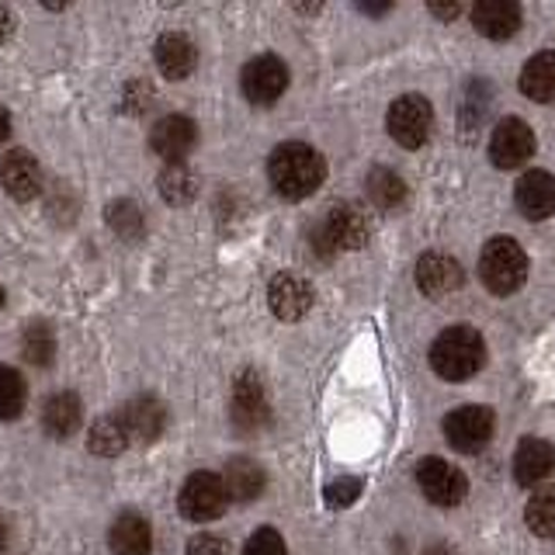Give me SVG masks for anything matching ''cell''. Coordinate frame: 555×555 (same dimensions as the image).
I'll use <instances>...</instances> for the list:
<instances>
[{"label":"cell","mask_w":555,"mask_h":555,"mask_svg":"<svg viewBox=\"0 0 555 555\" xmlns=\"http://www.w3.org/2000/svg\"><path fill=\"white\" fill-rule=\"evenodd\" d=\"M268 178L274 191L288 202H302L326 178V160L320 150L306 143H282L268 160Z\"/></svg>","instance_id":"cell-1"},{"label":"cell","mask_w":555,"mask_h":555,"mask_svg":"<svg viewBox=\"0 0 555 555\" xmlns=\"http://www.w3.org/2000/svg\"><path fill=\"white\" fill-rule=\"evenodd\" d=\"M486 361V344L473 326H448L438 340L430 344V369L444 382L473 378Z\"/></svg>","instance_id":"cell-2"},{"label":"cell","mask_w":555,"mask_h":555,"mask_svg":"<svg viewBox=\"0 0 555 555\" xmlns=\"http://www.w3.org/2000/svg\"><path fill=\"white\" fill-rule=\"evenodd\" d=\"M479 278L493 295H511L528 278V254L514 236H496L479 254Z\"/></svg>","instance_id":"cell-3"},{"label":"cell","mask_w":555,"mask_h":555,"mask_svg":"<svg viewBox=\"0 0 555 555\" xmlns=\"http://www.w3.org/2000/svg\"><path fill=\"white\" fill-rule=\"evenodd\" d=\"M369 243V219L354 205H334L312 230V247L320 254H340V250H361Z\"/></svg>","instance_id":"cell-4"},{"label":"cell","mask_w":555,"mask_h":555,"mask_svg":"<svg viewBox=\"0 0 555 555\" xmlns=\"http://www.w3.org/2000/svg\"><path fill=\"white\" fill-rule=\"evenodd\" d=\"M178 507L188 520H195V525H208V520H216L225 514L230 507V496H225V486H222V476L216 473H191L181 486V496H178Z\"/></svg>","instance_id":"cell-5"},{"label":"cell","mask_w":555,"mask_h":555,"mask_svg":"<svg viewBox=\"0 0 555 555\" xmlns=\"http://www.w3.org/2000/svg\"><path fill=\"white\" fill-rule=\"evenodd\" d=\"M386 126H389V135H392L403 150L424 146V143H427V135H430V129H434V108H430V101L421 98V94H403V98H396V101H392V108H389Z\"/></svg>","instance_id":"cell-6"},{"label":"cell","mask_w":555,"mask_h":555,"mask_svg":"<svg viewBox=\"0 0 555 555\" xmlns=\"http://www.w3.org/2000/svg\"><path fill=\"white\" fill-rule=\"evenodd\" d=\"M416 482H421L424 496L430 503H438V507H459L468 493L462 468H455L444 459H424L416 465Z\"/></svg>","instance_id":"cell-7"},{"label":"cell","mask_w":555,"mask_h":555,"mask_svg":"<svg viewBox=\"0 0 555 555\" xmlns=\"http://www.w3.org/2000/svg\"><path fill=\"white\" fill-rule=\"evenodd\" d=\"M285 87H288V66L278 60V56H257L250 60L247 66H243V74H240V91L247 101L254 104H271L285 94Z\"/></svg>","instance_id":"cell-8"},{"label":"cell","mask_w":555,"mask_h":555,"mask_svg":"<svg viewBox=\"0 0 555 555\" xmlns=\"http://www.w3.org/2000/svg\"><path fill=\"white\" fill-rule=\"evenodd\" d=\"M493 424L490 406H459L444 416V438L455 451H479L493 438Z\"/></svg>","instance_id":"cell-9"},{"label":"cell","mask_w":555,"mask_h":555,"mask_svg":"<svg viewBox=\"0 0 555 555\" xmlns=\"http://www.w3.org/2000/svg\"><path fill=\"white\" fill-rule=\"evenodd\" d=\"M534 153V132L528 121L520 118H503L500 126L493 129L490 139V160L500 170H514V167H525Z\"/></svg>","instance_id":"cell-10"},{"label":"cell","mask_w":555,"mask_h":555,"mask_svg":"<svg viewBox=\"0 0 555 555\" xmlns=\"http://www.w3.org/2000/svg\"><path fill=\"white\" fill-rule=\"evenodd\" d=\"M198 143V126L188 115H164L150 132V146L167 164H184V156Z\"/></svg>","instance_id":"cell-11"},{"label":"cell","mask_w":555,"mask_h":555,"mask_svg":"<svg viewBox=\"0 0 555 555\" xmlns=\"http://www.w3.org/2000/svg\"><path fill=\"white\" fill-rule=\"evenodd\" d=\"M268 302H271V312H274L278 320L295 323V320H302L306 312L312 309V285L306 282V278H299V274L282 271V274L271 278Z\"/></svg>","instance_id":"cell-12"},{"label":"cell","mask_w":555,"mask_h":555,"mask_svg":"<svg viewBox=\"0 0 555 555\" xmlns=\"http://www.w3.org/2000/svg\"><path fill=\"white\" fill-rule=\"evenodd\" d=\"M118 416H121V427H126V434H129V441H139V444L156 441L167 427V410H164L160 399H153V396L129 399Z\"/></svg>","instance_id":"cell-13"},{"label":"cell","mask_w":555,"mask_h":555,"mask_svg":"<svg viewBox=\"0 0 555 555\" xmlns=\"http://www.w3.org/2000/svg\"><path fill=\"white\" fill-rule=\"evenodd\" d=\"M268 392L254 372H243L233 389V421L243 434H254L268 424Z\"/></svg>","instance_id":"cell-14"},{"label":"cell","mask_w":555,"mask_h":555,"mask_svg":"<svg viewBox=\"0 0 555 555\" xmlns=\"http://www.w3.org/2000/svg\"><path fill=\"white\" fill-rule=\"evenodd\" d=\"M0 184L11 198L28 202L42 191V167L31 153L25 150H11L4 160H0Z\"/></svg>","instance_id":"cell-15"},{"label":"cell","mask_w":555,"mask_h":555,"mask_svg":"<svg viewBox=\"0 0 555 555\" xmlns=\"http://www.w3.org/2000/svg\"><path fill=\"white\" fill-rule=\"evenodd\" d=\"M517 212L525 219H548L555 212V178L545 170H528L520 173V181L514 188Z\"/></svg>","instance_id":"cell-16"},{"label":"cell","mask_w":555,"mask_h":555,"mask_svg":"<svg viewBox=\"0 0 555 555\" xmlns=\"http://www.w3.org/2000/svg\"><path fill=\"white\" fill-rule=\"evenodd\" d=\"M153 56H156V66H160V74L167 80H184V77L195 74V66H198V49L181 31L160 35L153 46Z\"/></svg>","instance_id":"cell-17"},{"label":"cell","mask_w":555,"mask_h":555,"mask_svg":"<svg viewBox=\"0 0 555 555\" xmlns=\"http://www.w3.org/2000/svg\"><path fill=\"white\" fill-rule=\"evenodd\" d=\"M462 264L455 257H448V254H438V250H430L424 254L421 260H416V285H421L424 295H448V292H455L462 285Z\"/></svg>","instance_id":"cell-18"},{"label":"cell","mask_w":555,"mask_h":555,"mask_svg":"<svg viewBox=\"0 0 555 555\" xmlns=\"http://www.w3.org/2000/svg\"><path fill=\"white\" fill-rule=\"evenodd\" d=\"M555 473V448L545 438H525L514 455V476L520 486H534Z\"/></svg>","instance_id":"cell-19"},{"label":"cell","mask_w":555,"mask_h":555,"mask_svg":"<svg viewBox=\"0 0 555 555\" xmlns=\"http://www.w3.org/2000/svg\"><path fill=\"white\" fill-rule=\"evenodd\" d=\"M108 548L112 555H150L153 552V528L143 514H121L112 534H108Z\"/></svg>","instance_id":"cell-20"},{"label":"cell","mask_w":555,"mask_h":555,"mask_svg":"<svg viewBox=\"0 0 555 555\" xmlns=\"http://www.w3.org/2000/svg\"><path fill=\"white\" fill-rule=\"evenodd\" d=\"M473 25L486 39H511L520 28V8L511 4V0H482V4L473 8Z\"/></svg>","instance_id":"cell-21"},{"label":"cell","mask_w":555,"mask_h":555,"mask_svg":"<svg viewBox=\"0 0 555 555\" xmlns=\"http://www.w3.org/2000/svg\"><path fill=\"white\" fill-rule=\"evenodd\" d=\"M222 486H225V496L236 500V503H254L260 493H264L268 476L254 459H233L225 465L222 473Z\"/></svg>","instance_id":"cell-22"},{"label":"cell","mask_w":555,"mask_h":555,"mask_svg":"<svg viewBox=\"0 0 555 555\" xmlns=\"http://www.w3.org/2000/svg\"><path fill=\"white\" fill-rule=\"evenodd\" d=\"M80 416H83L80 396L56 392V396H49L46 406H42V427H46V434H52V438L66 441V438H74V434H77Z\"/></svg>","instance_id":"cell-23"},{"label":"cell","mask_w":555,"mask_h":555,"mask_svg":"<svg viewBox=\"0 0 555 555\" xmlns=\"http://www.w3.org/2000/svg\"><path fill=\"white\" fill-rule=\"evenodd\" d=\"M520 94L531 101H555V52H534L520 69Z\"/></svg>","instance_id":"cell-24"},{"label":"cell","mask_w":555,"mask_h":555,"mask_svg":"<svg viewBox=\"0 0 555 555\" xmlns=\"http://www.w3.org/2000/svg\"><path fill=\"white\" fill-rule=\"evenodd\" d=\"M87 444H91V451L101 459H118L121 451L129 448V434H126V427H121V416L118 413L101 416V421L91 427V438H87Z\"/></svg>","instance_id":"cell-25"},{"label":"cell","mask_w":555,"mask_h":555,"mask_svg":"<svg viewBox=\"0 0 555 555\" xmlns=\"http://www.w3.org/2000/svg\"><path fill=\"white\" fill-rule=\"evenodd\" d=\"M364 191H369V198L378 208H399L406 202V181L389 167H375L369 173V181H364Z\"/></svg>","instance_id":"cell-26"},{"label":"cell","mask_w":555,"mask_h":555,"mask_svg":"<svg viewBox=\"0 0 555 555\" xmlns=\"http://www.w3.org/2000/svg\"><path fill=\"white\" fill-rule=\"evenodd\" d=\"M160 195L167 205H188L198 195V178L188 164H167L160 173Z\"/></svg>","instance_id":"cell-27"},{"label":"cell","mask_w":555,"mask_h":555,"mask_svg":"<svg viewBox=\"0 0 555 555\" xmlns=\"http://www.w3.org/2000/svg\"><path fill=\"white\" fill-rule=\"evenodd\" d=\"M28 403L25 378L17 369H0V421H17Z\"/></svg>","instance_id":"cell-28"},{"label":"cell","mask_w":555,"mask_h":555,"mask_svg":"<svg viewBox=\"0 0 555 555\" xmlns=\"http://www.w3.org/2000/svg\"><path fill=\"white\" fill-rule=\"evenodd\" d=\"M525 520L538 538H555V490L531 496L525 507Z\"/></svg>","instance_id":"cell-29"},{"label":"cell","mask_w":555,"mask_h":555,"mask_svg":"<svg viewBox=\"0 0 555 555\" xmlns=\"http://www.w3.org/2000/svg\"><path fill=\"white\" fill-rule=\"evenodd\" d=\"M22 354L31 364H52V354H56V340H52V330L46 323H31L25 330V340H22Z\"/></svg>","instance_id":"cell-30"},{"label":"cell","mask_w":555,"mask_h":555,"mask_svg":"<svg viewBox=\"0 0 555 555\" xmlns=\"http://www.w3.org/2000/svg\"><path fill=\"white\" fill-rule=\"evenodd\" d=\"M108 222H112V230L118 236H129L135 240L139 233H143V212H139V205L135 202H115L108 208Z\"/></svg>","instance_id":"cell-31"},{"label":"cell","mask_w":555,"mask_h":555,"mask_svg":"<svg viewBox=\"0 0 555 555\" xmlns=\"http://www.w3.org/2000/svg\"><path fill=\"white\" fill-rule=\"evenodd\" d=\"M243 555H285V538L274 528H257L243 545Z\"/></svg>","instance_id":"cell-32"},{"label":"cell","mask_w":555,"mask_h":555,"mask_svg":"<svg viewBox=\"0 0 555 555\" xmlns=\"http://www.w3.org/2000/svg\"><path fill=\"white\" fill-rule=\"evenodd\" d=\"M323 496H326L330 507H337V511L351 507V503L361 496V479H334L323 490Z\"/></svg>","instance_id":"cell-33"},{"label":"cell","mask_w":555,"mask_h":555,"mask_svg":"<svg viewBox=\"0 0 555 555\" xmlns=\"http://www.w3.org/2000/svg\"><path fill=\"white\" fill-rule=\"evenodd\" d=\"M153 104V91H150V83L146 80H132L129 87H126V108L132 112V115H143L146 108Z\"/></svg>","instance_id":"cell-34"},{"label":"cell","mask_w":555,"mask_h":555,"mask_svg":"<svg viewBox=\"0 0 555 555\" xmlns=\"http://www.w3.org/2000/svg\"><path fill=\"white\" fill-rule=\"evenodd\" d=\"M188 555H230L219 534H195L188 542Z\"/></svg>","instance_id":"cell-35"},{"label":"cell","mask_w":555,"mask_h":555,"mask_svg":"<svg viewBox=\"0 0 555 555\" xmlns=\"http://www.w3.org/2000/svg\"><path fill=\"white\" fill-rule=\"evenodd\" d=\"M11 31H14V17H11V11L4 4H0V42H8Z\"/></svg>","instance_id":"cell-36"},{"label":"cell","mask_w":555,"mask_h":555,"mask_svg":"<svg viewBox=\"0 0 555 555\" xmlns=\"http://www.w3.org/2000/svg\"><path fill=\"white\" fill-rule=\"evenodd\" d=\"M8 542H11V525H8V517L0 514V555L8 552Z\"/></svg>","instance_id":"cell-37"},{"label":"cell","mask_w":555,"mask_h":555,"mask_svg":"<svg viewBox=\"0 0 555 555\" xmlns=\"http://www.w3.org/2000/svg\"><path fill=\"white\" fill-rule=\"evenodd\" d=\"M462 8L459 4H430V14H438V17H455Z\"/></svg>","instance_id":"cell-38"},{"label":"cell","mask_w":555,"mask_h":555,"mask_svg":"<svg viewBox=\"0 0 555 555\" xmlns=\"http://www.w3.org/2000/svg\"><path fill=\"white\" fill-rule=\"evenodd\" d=\"M8 135H11V115L0 108V143H4Z\"/></svg>","instance_id":"cell-39"},{"label":"cell","mask_w":555,"mask_h":555,"mask_svg":"<svg viewBox=\"0 0 555 555\" xmlns=\"http://www.w3.org/2000/svg\"><path fill=\"white\" fill-rule=\"evenodd\" d=\"M427 555H451V552H448V548H441V545H438V548H430V552H427Z\"/></svg>","instance_id":"cell-40"},{"label":"cell","mask_w":555,"mask_h":555,"mask_svg":"<svg viewBox=\"0 0 555 555\" xmlns=\"http://www.w3.org/2000/svg\"><path fill=\"white\" fill-rule=\"evenodd\" d=\"M0 306H4V288H0Z\"/></svg>","instance_id":"cell-41"}]
</instances>
